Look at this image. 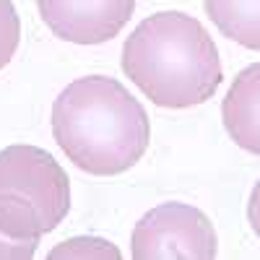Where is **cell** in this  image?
<instances>
[{
	"instance_id": "obj_1",
	"label": "cell",
	"mask_w": 260,
	"mask_h": 260,
	"mask_svg": "<svg viewBox=\"0 0 260 260\" xmlns=\"http://www.w3.org/2000/svg\"><path fill=\"white\" fill-rule=\"evenodd\" d=\"M52 136L78 169L96 177L127 172L146 154L151 122L117 78H76L52 104Z\"/></svg>"
},
{
	"instance_id": "obj_5",
	"label": "cell",
	"mask_w": 260,
	"mask_h": 260,
	"mask_svg": "<svg viewBox=\"0 0 260 260\" xmlns=\"http://www.w3.org/2000/svg\"><path fill=\"white\" fill-rule=\"evenodd\" d=\"M47 29L73 45H102L122 31L136 0H37Z\"/></svg>"
},
{
	"instance_id": "obj_4",
	"label": "cell",
	"mask_w": 260,
	"mask_h": 260,
	"mask_svg": "<svg viewBox=\"0 0 260 260\" xmlns=\"http://www.w3.org/2000/svg\"><path fill=\"white\" fill-rule=\"evenodd\" d=\"M130 255L136 260H211L216 257V232L201 208L161 203L138 219Z\"/></svg>"
},
{
	"instance_id": "obj_9",
	"label": "cell",
	"mask_w": 260,
	"mask_h": 260,
	"mask_svg": "<svg viewBox=\"0 0 260 260\" xmlns=\"http://www.w3.org/2000/svg\"><path fill=\"white\" fill-rule=\"evenodd\" d=\"M21 39V21L11 0H0V71L11 62Z\"/></svg>"
},
{
	"instance_id": "obj_7",
	"label": "cell",
	"mask_w": 260,
	"mask_h": 260,
	"mask_svg": "<svg viewBox=\"0 0 260 260\" xmlns=\"http://www.w3.org/2000/svg\"><path fill=\"white\" fill-rule=\"evenodd\" d=\"M206 13L226 39L260 50V0H206Z\"/></svg>"
},
{
	"instance_id": "obj_2",
	"label": "cell",
	"mask_w": 260,
	"mask_h": 260,
	"mask_svg": "<svg viewBox=\"0 0 260 260\" xmlns=\"http://www.w3.org/2000/svg\"><path fill=\"white\" fill-rule=\"evenodd\" d=\"M122 71L167 110L208 102L224 78L219 50L198 18L161 11L143 18L122 45Z\"/></svg>"
},
{
	"instance_id": "obj_6",
	"label": "cell",
	"mask_w": 260,
	"mask_h": 260,
	"mask_svg": "<svg viewBox=\"0 0 260 260\" xmlns=\"http://www.w3.org/2000/svg\"><path fill=\"white\" fill-rule=\"evenodd\" d=\"M221 120L237 146L260 156V62L234 76L221 104Z\"/></svg>"
},
{
	"instance_id": "obj_10",
	"label": "cell",
	"mask_w": 260,
	"mask_h": 260,
	"mask_svg": "<svg viewBox=\"0 0 260 260\" xmlns=\"http://www.w3.org/2000/svg\"><path fill=\"white\" fill-rule=\"evenodd\" d=\"M39 240H11L0 234V260H31Z\"/></svg>"
},
{
	"instance_id": "obj_11",
	"label": "cell",
	"mask_w": 260,
	"mask_h": 260,
	"mask_svg": "<svg viewBox=\"0 0 260 260\" xmlns=\"http://www.w3.org/2000/svg\"><path fill=\"white\" fill-rule=\"evenodd\" d=\"M247 219H250L252 232L257 234V240H260V180L255 182L252 195H250V203H247Z\"/></svg>"
},
{
	"instance_id": "obj_8",
	"label": "cell",
	"mask_w": 260,
	"mask_h": 260,
	"mask_svg": "<svg viewBox=\"0 0 260 260\" xmlns=\"http://www.w3.org/2000/svg\"><path fill=\"white\" fill-rule=\"evenodd\" d=\"M57 257H115L120 260V250L107 240H99V237H76V240L62 242L50 252V260H57Z\"/></svg>"
},
{
	"instance_id": "obj_3",
	"label": "cell",
	"mask_w": 260,
	"mask_h": 260,
	"mask_svg": "<svg viewBox=\"0 0 260 260\" xmlns=\"http://www.w3.org/2000/svg\"><path fill=\"white\" fill-rule=\"evenodd\" d=\"M71 211V180L39 146L0 151V234L11 240H39Z\"/></svg>"
}]
</instances>
